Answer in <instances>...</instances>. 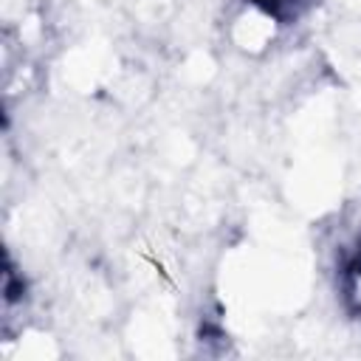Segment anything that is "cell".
Instances as JSON below:
<instances>
[{"label": "cell", "instance_id": "obj_1", "mask_svg": "<svg viewBox=\"0 0 361 361\" xmlns=\"http://www.w3.org/2000/svg\"><path fill=\"white\" fill-rule=\"evenodd\" d=\"M341 296H344V305L350 313L361 316V254H355L347 268H344V276H341Z\"/></svg>", "mask_w": 361, "mask_h": 361}, {"label": "cell", "instance_id": "obj_2", "mask_svg": "<svg viewBox=\"0 0 361 361\" xmlns=\"http://www.w3.org/2000/svg\"><path fill=\"white\" fill-rule=\"evenodd\" d=\"M307 3H310V0H248V6L259 8L262 14H268V17L276 20V23H288V20L299 17Z\"/></svg>", "mask_w": 361, "mask_h": 361}]
</instances>
